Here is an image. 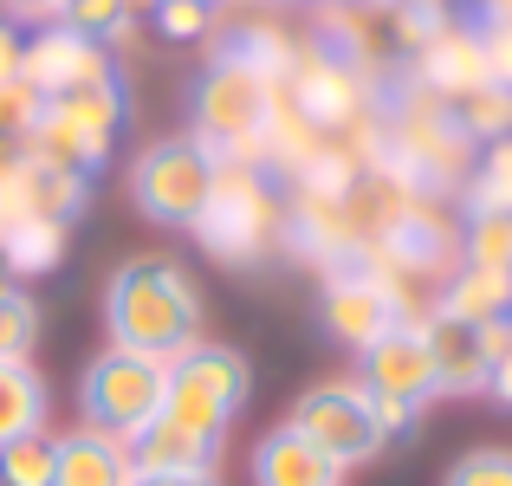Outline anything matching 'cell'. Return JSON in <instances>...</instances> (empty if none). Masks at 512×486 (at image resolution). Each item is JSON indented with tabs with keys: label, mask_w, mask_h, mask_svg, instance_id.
I'll use <instances>...</instances> for the list:
<instances>
[{
	"label": "cell",
	"mask_w": 512,
	"mask_h": 486,
	"mask_svg": "<svg viewBox=\"0 0 512 486\" xmlns=\"http://www.w3.org/2000/svg\"><path fill=\"white\" fill-rule=\"evenodd\" d=\"M188 234L227 266L266 260L279 247V234H286V201H279L273 175L253 169V162H221V175L208 188V208L195 214Z\"/></svg>",
	"instance_id": "obj_3"
},
{
	"label": "cell",
	"mask_w": 512,
	"mask_h": 486,
	"mask_svg": "<svg viewBox=\"0 0 512 486\" xmlns=\"http://www.w3.org/2000/svg\"><path fill=\"white\" fill-rule=\"evenodd\" d=\"M7 162H13V150H7V143H0V169H7Z\"/></svg>",
	"instance_id": "obj_42"
},
{
	"label": "cell",
	"mask_w": 512,
	"mask_h": 486,
	"mask_svg": "<svg viewBox=\"0 0 512 486\" xmlns=\"http://www.w3.org/2000/svg\"><path fill=\"white\" fill-rule=\"evenodd\" d=\"M0 260H7V273H13V279H39V273H52V266L65 260V227H52V221H26V227H13V234H0Z\"/></svg>",
	"instance_id": "obj_24"
},
{
	"label": "cell",
	"mask_w": 512,
	"mask_h": 486,
	"mask_svg": "<svg viewBox=\"0 0 512 486\" xmlns=\"http://www.w3.org/2000/svg\"><path fill=\"white\" fill-rule=\"evenodd\" d=\"M20 46H26V33L13 20H0V85H7V78H20Z\"/></svg>",
	"instance_id": "obj_36"
},
{
	"label": "cell",
	"mask_w": 512,
	"mask_h": 486,
	"mask_svg": "<svg viewBox=\"0 0 512 486\" xmlns=\"http://www.w3.org/2000/svg\"><path fill=\"white\" fill-rule=\"evenodd\" d=\"M383 7H422V13H448V0H383Z\"/></svg>",
	"instance_id": "obj_39"
},
{
	"label": "cell",
	"mask_w": 512,
	"mask_h": 486,
	"mask_svg": "<svg viewBox=\"0 0 512 486\" xmlns=\"http://www.w3.org/2000/svg\"><path fill=\"white\" fill-rule=\"evenodd\" d=\"M221 7H273V0H221Z\"/></svg>",
	"instance_id": "obj_40"
},
{
	"label": "cell",
	"mask_w": 512,
	"mask_h": 486,
	"mask_svg": "<svg viewBox=\"0 0 512 486\" xmlns=\"http://www.w3.org/2000/svg\"><path fill=\"white\" fill-rule=\"evenodd\" d=\"M59 26H72V33H85L91 46L117 52V46L137 39V0H65Z\"/></svg>",
	"instance_id": "obj_23"
},
{
	"label": "cell",
	"mask_w": 512,
	"mask_h": 486,
	"mask_svg": "<svg viewBox=\"0 0 512 486\" xmlns=\"http://www.w3.org/2000/svg\"><path fill=\"white\" fill-rule=\"evenodd\" d=\"M286 428H299V435L312 441L325 461H338L344 474L350 467H370L376 454L389 448L383 422H376V402H370V389H363L357 376H331V383L305 389V396L292 402Z\"/></svg>",
	"instance_id": "obj_8"
},
{
	"label": "cell",
	"mask_w": 512,
	"mask_h": 486,
	"mask_svg": "<svg viewBox=\"0 0 512 486\" xmlns=\"http://www.w3.org/2000/svg\"><path fill=\"white\" fill-rule=\"evenodd\" d=\"M150 26L163 39H175V46H195V39H214V7H201V0H156Z\"/></svg>",
	"instance_id": "obj_33"
},
{
	"label": "cell",
	"mask_w": 512,
	"mask_h": 486,
	"mask_svg": "<svg viewBox=\"0 0 512 486\" xmlns=\"http://www.w3.org/2000/svg\"><path fill=\"white\" fill-rule=\"evenodd\" d=\"M13 286V273H7V260H0V292H7Z\"/></svg>",
	"instance_id": "obj_41"
},
{
	"label": "cell",
	"mask_w": 512,
	"mask_h": 486,
	"mask_svg": "<svg viewBox=\"0 0 512 486\" xmlns=\"http://www.w3.org/2000/svg\"><path fill=\"white\" fill-rule=\"evenodd\" d=\"M221 448H227V441L188 435V428L163 422V415L124 441V454H130L137 474H214V467H221Z\"/></svg>",
	"instance_id": "obj_16"
},
{
	"label": "cell",
	"mask_w": 512,
	"mask_h": 486,
	"mask_svg": "<svg viewBox=\"0 0 512 486\" xmlns=\"http://www.w3.org/2000/svg\"><path fill=\"white\" fill-rule=\"evenodd\" d=\"M26 162H33V156H26ZM33 188H39V221H52V227H72L78 214L91 208V175L33 162Z\"/></svg>",
	"instance_id": "obj_25"
},
{
	"label": "cell",
	"mask_w": 512,
	"mask_h": 486,
	"mask_svg": "<svg viewBox=\"0 0 512 486\" xmlns=\"http://www.w3.org/2000/svg\"><path fill=\"white\" fill-rule=\"evenodd\" d=\"M20 78L39 91V98H72V91H91L104 85V78H117L111 52L91 46L85 33H72V26H33L20 46Z\"/></svg>",
	"instance_id": "obj_13"
},
{
	"label": "cell",
	"mask_w": 512,
	"mask_h": 486,
	"mask_svg": "<svg viewBox=\"0 0 512 486\" xmlns=\"http://www.w3.org/2000/svg\"><path fill=\"white\" fill-rule=\"evenodd\" d=\"M454 117H461V130L474 143H506L512 137V91L506 85H480V91H467V98L454 104Z\"/></svg>",
	"instance_id": "obj_29"
},
{
	"label": "cell",
	"mask_w": 512,
	"mask_h": 486,
	"mask_svg": "<svg viewBox=\"0 0 512 486\" xmlns=\"http://www.w3.org/2000/svg\"><path fill=\"white\" fill-rule=\"evenodd\" d=\"M506 324H512V312H506Z\"/></svg>",
	"instance_id": "obj_45"
},
{
	"label": "cell",
	"mask_w": 512,
	"mask_h": 486,
	"mask_svg": "<svg viewBox=\"0 0 512 486\" xmlns=\"http://www.w3.org/2000/svg\"><path fill=\"white\" fill-rule=\"evenodd\" d=\"M39 221V188H33V162L13 150V162L0 169V234Z\"/></svg>",
	"instance_id": "obj_31"
},
{
	"label": "cell",
	"mask_w": 512,
	"mask_h": 486,
	"mask_svg": "<svg viewBox=\"0 0 512 486\" xmlns=\"http://www.w3.org/2000/svg\"><path fill=\"white\" fill-rule=\"evenodd\" d=\"M461 20L474 26L480 52H487L493 85H506V91H512V0H474V7H467Z\"/></svg>",
	"instance_id": "obj_26"
},
{
	"label": "cell",
	"mask_w": 512,
	"mask_h": 486,
	"mask_svg": "<svg viewBox=\"0 0 512 486\" xmlns=\"http://www.w3.org/2000/svg\"><path fill=\"white\" fill-rule=\"evenodd\" d=\"M130 454L117 435H98V428H72L59 435V461H52V486H130Z\"/></svg>",
	"instance_id": "obj_18"
},
{
	"label": "cell",
	"mask_w": 512,
	"mask_h": 486,
	"mask_svg": "<svg viewBox=\"0 0 512 486\" xmlns=\"http://www.w3.org/2000/svg\"><path fill=\"white\" fill-rule=\"evenodd\" d=\"M422 344L428 363H435V396H487V370H493L487 324H454L422 312Z\"/></svg>",
	"instance_id": "obj_15"
},
{
	"label": "cell",
	"mask_w": 512,
	"mask_h": 486,
	"mask_svg": "<svg viewBox=\"0 0 512 486\" xmlns=\"http://www.w3.org/2000/svg\"><path fill=\"white\" fill-rule=\"evenodd\" d=\"M52 461H59V435H20L0 448V486H52Z\"/></svg>",
	"instance_id": "obj_28"
},
{
	"label": "cell",
	"mask_w": 512,
	"mask_h": 486,
	"mask_svg": "<svg viewBox=\"0 0 512 486\" xmlns=\"http://www.w3.org/2000/svg\"><path fill=\"white\" fill-rule=\"evenodd\" d=\"M409 85H415V91H428V98H441V104H461L467 91L493 85L487 52H480L474 26H467V20H448V26H441V33L409 59Z\"/></svg>",
	"instance_id": "obj_14"
},
{
	"label": "cell",
	"mask_w": 512,
	"mask_h": 486,
	"mask_svg": "<svg viewBox=\"0 0 512 486\" xmlns=\"http://www.w3.org/2000/svg\"><path fill=\"white\" fill-rule=\"evenodd\" d=\"M33 344H39V305L20 286H7L0 292V363H33Z\"/></svg>",
	"instance_id": "obj_30"
},
{
	"label": "cell",
	"mask_w": 512,
	"mask_h": 486,
	"mask_svg": "<svg viewBox=\"0 0 512 486\" xmlns=\"http://www.w3.org/2000/svg\"><path fill=\"white\" fill-rule=\"evenodd\" d=\"M363 260H370L376 273H389L396 286L402 279H448L454 266H461V221H448L441 201L402 195L396 208H389V221L376 227Z\"/></svg>",
	"instance_id": "obj_10"
},
{
	"label": "cell",
	"mask_w": 512,
	"mask_h": 486,
	"mask_svg": "<svg viewBox=\"0 0 512 486\" xmlns=\"http://www.w3.org/2000/svg\"><path fill=\"white\" fill-rule=\"evenodd\" d=\"M512 312V279L506 273H480V266H454L435 292V318L454 324H493Z\"/></svg>",
	"instance_id": "obj_19"
},
{
	"label": "cell",
	"mask_w": 512,
	"mask_h": 486,
	"mask_svg": "<svg viewBox=\"0 0 512 486\" xmlns=\"http://www.w3.org/2000/svg\"><path fill=\"white\" fill-rule=\"evenodd\" d=\"M253 486H344V467L325 461L299 428L279 422L273 435H260V448H253Z\"/></svg>",
	"instance_id": "obj_17"
},
{
	"label": "cell",
	"mask_w": 512,
	"mask_h": 486,
	"mask_svg": "<svg viewBox=\"0 0 512 486\" xmlns=\"http://www.w3.org/2000/svg\"><path fill=\"white\" fill-rule=\"evenodd\" d=\"M292 7H318V0H292Z\"/></svg>",
	"instance_id": "obj_43"
},
{
	"label": "cell",
	"mask_w": 512,
	"mask_h": 486,
	"mask_svg": "<svg viewBox=\"0 0 512 486\" xmlns=\"http://www.w3.org/2000/svg\"><path fill=\"white\" fill-rule=\"evenodd\" d=\"M137 7H156V0H137Z\"/></svg>",
	"instance_id": "obj_44"
},
{
	"label": "cell",
	"mask_w": 512,
	"mask_h": 486,
	"mask_svg": "<svg viewBox=\"0 0 512 486\" xmlns=\"http://www.w3.org/2000/svg\"><path fill=\"white\" fill-rule=\"evenodd\" d=\"M273 78H260L253 65L221 59L214 52L208 72L195 78V98H188V137L201 143L214 162H253V143H260V124L273 111Z\"/></svg>",
	"instance_id": "obj_6"
},
{
	"label": "cell",
	"mask_w": 512,
	"mask_h": 486,
	"mask_svg": "<svg viewBox=\"0 0 512 486\" xmlns=\"http://www.w3.org/2000/svg\"><path fill=\"white\" fill-rule=\"evenodd\" d=\"M163 415V363L130 357V350H98L78 370V428L130 441L137 428H150Z\"/></svg>",
	"instance_id": "obj_7"
},
{
	"label": "cell",
	"mask_w": 512,
	"mask_h": 486,
	"mask_svg": "<svg viewBox=\"0 0 512 486\" xmlns=\"http://www.w3.org/2000/svg\"><path fill=\"white\" fill-rule=\"evenodd\" d=\"M214 52H221V59L253 65V72L273 78V85H286L292 59H299V46H292L279 26H266V20H240V26H227V33H214Z\"/></svg>",
	"instance_id": "obj_21"
},
{
	"label": "cell",
	"mask_w": 512,
	"mask_h": 486,
	"mask_svg": "<svg viewBox=\"0 0 512 486\" xmlns=\"http://www.w3.org/2000/svg\"><path fill=\"white\" fill-rule=\"evenodd\" d=\"M253 396V363L234 344H188L182 357L163 363V422L188 428V435L227 441V428L240 422Z\"/></svg>",
	"instance_id": "obj_4"
},
{
	"label": "cell",
	"mask_w": 512,
	"mask_h": 486,
	"mask_svg": "<svg viewBox=\"0 0 512 486\" xmlns=\"http://www.w3.org/2000/svg\"><path fill=\"white\" fill-rule=\"evenodd\" d=\"M357 383L370 389V402H383V409L422 415L428 402H435V363H428V344H422V312L402 318L389 337H376V344L363 350Z\"/></svg>",
	"instance_id": "obj_12"
},
{
	"label": "cell",
	"mask_w": 512,
	"mask_h": 486,
	"mask_svg": "<svg viewBox=\"0 0 512 486\" xmlns=\"http://www.w3.org/2000/svg\"><path fill=\"white\" fill-rule=\"evenodd\" d=\"M214 175H221V162L195 137H163L150 150H137V162H130V201L156 227H195V214L208 208Z\"/></svg>",
	"instance_id": "obj_9"
},
{
	"label": "cell",
	"mask_w": 512,
	"mask_h": 486,
	"mask_svg": "<svg viewBox=\"0 0 512 486\" xmlns=\"http://www.w3.org/2000/svg\"><path fill=\"white\" fill-rule=\"evenodd\" d=\"M461 208H500V214H512V137L480 150L474 175H467V188H461Z\"/></svg>",
	"instance_id": "obj_27"
},
{
	"label": "cell",
	"mask_w": 512,
	"mask_h": 486,
	"mask_svg": "<svg viewBox=\"0 0 512 486\" xmlns=\"http://www.w3.org/2000/svg\"><path fill=\"white\" fill-rule=\"evenodd\" d=\"M376 130H383V162H376V169H383L396 188L422 195V201L461 195L467 175H474V162H480V143L461 130L454 104L415 91L409 72L389 78V91L376 98Z\"/></svg>",
	"instance_id": "obj_1"
},
{
	"label": "cell",
	"mask_w": 512,
	"mask_h": 486,
	"mask_svg": "<svg viewBox=\"0 0 512 486\" xmlns=\"http://www.w3.org/2000/svg\"><path fill=\"white\" fill-rule=\"evenodd\" d=\"M130 486H221V474H130Z\"/></svg>",
	"instance_id": "obj_38"
},
{
	"label": "cell",
	"mask_w": 512,
	"mask_h": 486,
	"mask_svg": "<svg viewBox=\"0 0 512 486\" xmlns=\"http://www.w3.org/2000/svg\"><path fill=\"white\" fill-rule=\"evenodd\" d=\"M39 111H46V98H39L26 78H7V85H0V143H7V150H26Z\"/></svg>",
	"instance_id": "obj_32"
},
{
	"label": "cell",
	"mask_w": 512,
	"mask_h": 486,
	"mask_svg": "<svg viewBox=\"0 0 512 486\" xmlns=\"http://www.w3.org/2000/svg\"><path fill=\"white\" fill-rule=\"evenodd\" d=\"M461 266L512 279V214L500 208H461Z\"/></svg>",
	"instance_id": "obj_22"
},
{
	"label": "cell",
	"mask_w": 512,
	"mask_h": 486,
	"mask_svg": "<svg viewBox=\"0 0 512 486\" xmlns=\"http://www.w3.org/2000/svg\"><path fill=\"white\" fill-rule=\"evenodd\" d=\"M59 7H65V0H0V13H7V20H39V26L59 20Z\"/></svg>",
	"instance_id": "obj_35"
},
{
	"label": "cell",
	"mask_w": 512,
	"mask_h": 486,
	"mask_svg": "<svg viewBox=\"0 0 512 486\" xmlns=\"http://www.w3.org/2000/svg\"><path fill=\"white\" fill-rule=\"evenodd\" d=\"M441 486H512V448H467L461 461H448Z\"/></svg>",
	"instance_id": "obj_34"
},
{
	"label": "cell",
	"mask_w": 512,
	"mask_h": 486,
	"mask_svg": "<svg viewBox=\"0 0 512 486\" xmlns=\"http://www.w3.org/2000/svg\"><path fill=\"white\" fill-rule=\"evenodd\" d=\"M124 124H130V78L117 72L91 91H72V98H46V111H39V124H33L20 156L72 169V175H98L111 162Z\"/></svg>",
	"instance_id": "obj_5"
},
{
	"label": "cell",
	"mask_w": 512,
	"mask_h": 486,
	"mask_svg": "<svg viewBox=\"0 0 512 486\" xmlns=\"http://www.w3.org/2000/svg\"><path fill=\"white\" fill-rule=\"evenodd\" d=\"M318 318H325V331L338 337V344H350L363 357L376 337H389L402 318H415V299H409V286H396V279L376 273L370 260H357V266L325 273V286H318Z\"/></svg>",
	"instance_id": "obj_11"
},
{
	"label": "cell",
	"mask_w": 512,
	"mask_h": 486,
	"mask_svg": "<svg viewBox=\"0 0 512 486\" xmlns=\"http://www.w3.org/2000/svg\"><path fill=\"white\" fill-rule=\"evenodd\" d=\"M52 422V389L33 363H0V448L20 435H39Z\"/></svg>",
	"instance_id": "obj_20"
},
{
	"label": "cell",
	"mask_w": 512,
	"mask_h": 486,
	"mask_svg": "<svg viewBox=\"0 0 512 486\" xmlns=\"http://www.w3.org/2000/svg\"><path fill=\"white\" fill-rule=\"evenodd\" d=\"M201 318H208V305H201L195 273L169 253H137L104 279V331L130 357H182L188 344H201Z\"/></svg>",
	"instance_id": "obj_2"
},
{
	"label": "cell",
	"mask_w": 512,
	"mask_h": 486,
	"mask_svg": "<svg viewBox=\"0 0 512 486\" xmlns=\"http://www.w3.org/2000/svg\"><path fill=\"white\" fill-rule=\"evenodd\" d=\"M487 396L500 402V409H512V350H506V357H493V370H487Z\"/></svg>",
	"instance_id": "obj_37"
}]
</instances>
